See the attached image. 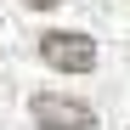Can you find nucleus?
I'll return each mask as SVG.
<instances>
[{
  "mask_svg": "<svg viewBox=\"0 0 130 130\" xmlns=\"http://www.w3.org/2000/svg\"><path fill=\"white\" fill-rule=\"evenodd\" d=\"M40 57H45L51 68H62V74H91L96 68V45L85 34H74V28H51L40 40Z\"/></svg>",
  "mask_w": 130,
  "mask_h": 130,
  "instance_id": "nucleus-1",
  "label": "nucleus"
},
{
  "mask_svg": "<svg viewBox=\"0 0 130 130\" xmlns=\"http://www.w3.org/2000/svg\"><path fill=\"white\" fill-rule=\"evenodd\" d=\"M28 113L45 124V130H96V113L85 102H74V96H34Z\"/></svg>",
  "mask_w": 130,
  "mask_h": 130,
  "instance_id": "nucleus-2",
  "label": "nucleus"
},
{
  "mask_svg": "<svg viewBox=\"0 0 130 130\" xmlns=\"http://www.w3.org/2000/svg\"><path fill=\"white\" fill-rule=\"evenodd\" d=\"M23 6H34V11H51V6H57V0H23Z\"/></svg>",
  "mask_w": 130,
  "mask_h": 130,
  "instance_id": "nucleus-3",
  "label": "nucleus"
}]
</instances>
